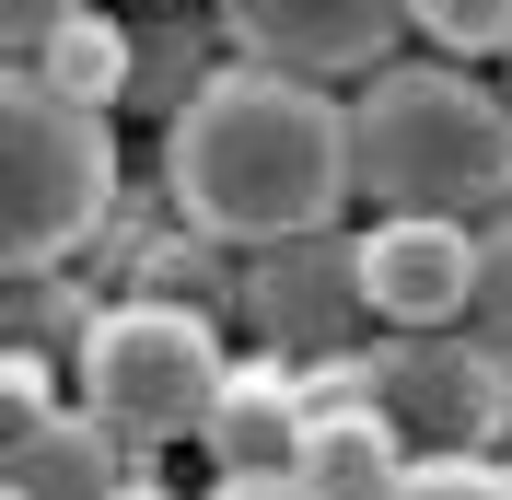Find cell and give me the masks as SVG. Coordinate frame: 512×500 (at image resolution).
<instances>
[{
  "label": "cell",
  "mask_w": 512,
  "mask_h": 500,
  "mask_svg": "<svg viewBox=\"0 0 512 500\" xmlns=\"http://www.w3.org/2000/svg\"><path fill=\"white\" fill-rule=\"evenodd\" d=\"M35 70H47L59 94H82V105H117V94H128V24L82 0V12H70L47 47H35Z\"/></svg>",
  "instance_id": "8fae6325"
},
{
  "label": "cell",
  "mask_w": 512,
  "mask_h": 500,
  "mask_svg": "<svg viewBox=\"0 0 512 500\" xmlns=\"http://www.w3.org/2000/svg\"><path fill=\"white\" fill-rule=\"evenodd\" d=\"M350 280H361V303H373L396 338H443V326H466L478 233H466L454 210H396V221H373V233H361Z\"/></svg>",
  "instance_id": "5b68a950"
},
{
  "label": "cell",
  "mask_w": 512,
  "mask_h": 500,
  "mask_svg": "<svg viewBox=\"0 0 512 500\" xmlns=\"http://www.w3.org/2000/svg\"><path fill=\"white\" fill-rule=\"evenodd\" d=\"M105 500H175V489H163L152 466H128V477H117V489H105Z\"/></svg>",
  "instance_id": "ac0fdd59"
},
{
  "label": "cell",
  "mask_w": 512,
  "mask_h": 500,
  "mask_svg": "<svg viewBox=\"0 0 512 500\" xmlns=\"http://www.w3.org/2000/svg\"><path fill=\"white\" fill-rule=\"evenodd\" d=\"M163 187H175L187 233H210V245H303L361 187L350 105L326 82H303V70H268V59L210 70L163 128Z\"/></svg>",
  "instance_id": "6da1fadb"
},
{
  "label": "cell",
  "mask_w": 512,
  "mask_h": 500,
  "mask_svg": "<svg viewBox=\"0 0 512 500\" xmlns=\"http://www.w3.org/2000/svg\"><path fill=\"white\" fill-rule=\"evenodd\" d=\"M24 419H47V361L35 349H0V442L24 431Z\"/></svg>",
  "instance_id": "9a60e30c"
},
{
  "label": "cell",
  "mask_w": 512,
  "mask_h": 500,
  "mask_svg": "<svg viewBox=\"0 0 512 500\" xmlns=\"http://www.w3.org/2000/svg\"><path fill=\"white\" fill-rule=\"evenodd\" d=\"M222 24L268 70L350 82V70H384V47L408 35V0H222Z\"/></svg>",
  "instance_id": "8992f818"
},
{
  "label": "cell",
  "mask_w": 512,
  "mask_h": 500,
  "mask_svg": "<svg viewBox=\"0 0 512 500\" xmlns=\"http://www.w3.org/2000/svg\"><path fill=\"white\" fill-rule=\"evenodd\" d=\"M512 361L501 349H478L466 338V361H396V373H384V396H431L419 407V419H443V454H466V442H489L512 419Z\"/></svg>",
  "instance_id": "30bf717a"
},
{
  "label": "cell",
  "mask_w": 512,
  "mask_h": 500,
  "mask_svg": "<svg viewBox=\"0 0 512 500\" xmlns=\"http://www.w3.org/2000/svg\"><path fill=\"white\" fill-rule=\"evenodd\" d=\"M105 210H117V128H105V105L0 59V280H35L70 245H94Z\"/></svg>",
  "instance_id": "3957f363"
},
{
  "label": "cell",
  "mask_w": 512,
  "mask_h": 500,
  "mask_svg": "<svg viewBox=\"0 0 512 500\" xmlns=\"http://www.w3.org/2000/svg\"><path fill=\"white\" fill-rule=\"evenodd\" d=\"M466 338L512 361V221L478 233V280H466Z\"/></svg>",
  "instance_id": "4fadbf2b"
},
{
  "label": "cell",
  "mask_w": 512,
  "mask_h": 500,
  "mask_svg": "<svg viewBox=\"0 0 512 500\" xmlns=\"http://www.w3.org/2000/svg\"><path fill=\"white\" fill-rule=\"evenodd\" d=\"M350 175L384 210H489L512 198V105L466 70H373L350 105Z\"/></svg>",
  "instance_id": "7a4b0ae2"
},
{
  "label": "cell",
  "mask_w": 512,
  "mask_h": 500,
  "mask_svg": "<svg viewBox=\"0 0 512 500\" xmlns=\"http://www.w3.org/2000/svg\"><path fill=\"white\" fill-rule=\"evenodd\" d=\"M222 326L175 291H128V303L82 314V407H94L117 442H198L210 396H222Z\"/></svg>",
  "instance_id": "277c9868"
},
{
  "label": "cell",
  "mask_w": 512,
  "mask_h": 500,
  "mask_svg": "<svg viewBox=\"0 0 512 500\" xmlns=\"http://www.w3.org/2000/svg\"><path fill=\"white\" fill-rule=\"evenodd\" d=\"M408 24L454 59H512V0H408Z\"/></svg>",
  "instance_id": "7c38bea8"
},
{
  "label": "cell",
  "mask_w": 512,
  "mask_h": 500,
  "mask_svg": "<svg viewBox=\"0 0 512 500\" xmlns=\"http://www.w3.org/2000/svg\"><path fill=\"white\" fill-rule=\"evenodd\" d=\"M210 500H315L303 466H268V477H210Z\"/></svg>",
  "instance_id": "e0dca14e"
},
{
  "label": "cell",
  "mask_w": 512,
  "mask_h": 500,
  "mask_svg": "<svg viewBox=\"0 0 512 500\" xmlns=\"http://www.w3.org/2000/svg\"><path fill=\"white\" fill-rule=\"evenodd\" d=\"M303 384L280 373V361H233L222 396H210V419H198V454H210V477H268L303 454Z\"/></svg>",
  "instance_id": "52a82bcc"
},
{
  "label": "cell",
  "mask_w": 512,
  "mask_h": 500,
  "mask_svg": "<svg viewBox=\"0 0 512 500\" xmlns=\"http://www.w3.org/2000/svg\"><path fill=\"white\" fill-rule=\"evenodd\" d=\"M384 500H512V466H478V454H408V477Z\"/></svg>",
  "instance_id": "5bb4252c"
},
{
  "label": "cell",
  "mask_w": 512,
  "mask_h": 500,
  "mask_svg": "<svg viewBox=\"0 0 512 500\" xmlns=\"http://www.w3.org/2000/svg\"><path fill=\"white\" fill-rule=\"evenodd\" d=\"M291 466H303V489H315V500H384L396 477H408L396 407H384V396H361V407H315Z\"/></svg>",
  "instance_id": "9c48e42d"
},
{
  "label": "cell",
  "mask_w": 512,
  "mask_h": 500,
  "mask_svg": "<svg viewBox=\"0 0 512 500\" xmlns=\"http://www.w3.org/2000/svg\"><path fill=\"white\" fill-rule=\"evenodd\" d=\"M70 12H82V0H0V59H12V47L35 59V47H47V35L70 24Z\"/></svg>",
  "instance_id": "2e32d148"
},
{
  "label": "cell",
  "mask_w": 512,
  "mask_h": 500,
  "mask_svg": "<svg viewBox=\"0 0 512 500\" xmlns=\"http://www.w3.org/2000/svg\"><path fill=\"white\" fill-rule=\"evenodd\" d=\"M128 466H140V442H117L94 407H47V419H24L0 442V477L24 500H105Z\"/></svg>",
  "instance_id": "ba28073f"
}]
</instances>
